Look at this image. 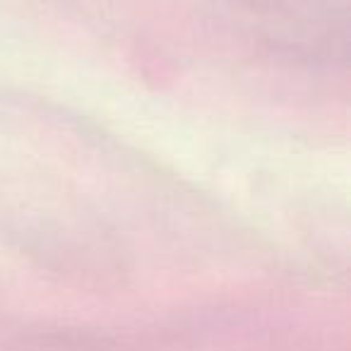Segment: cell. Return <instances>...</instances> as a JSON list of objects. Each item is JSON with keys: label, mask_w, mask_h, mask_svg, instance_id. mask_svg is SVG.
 <instances>
[]
</instances>
